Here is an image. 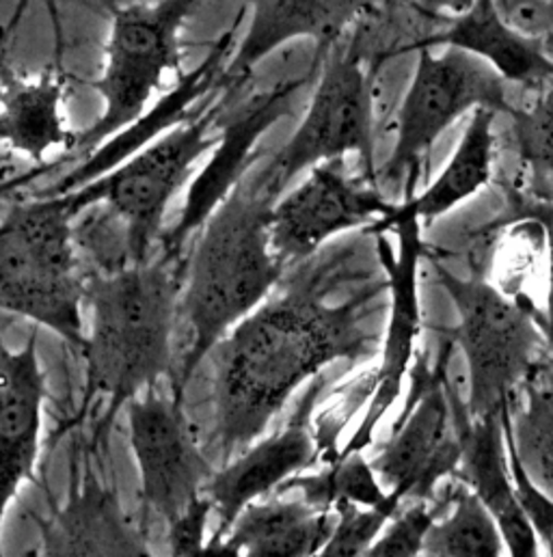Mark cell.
I'll return each instance as SVG.
<instances>
[{"instance_id":"cell-1","label":"cell","mask_w":553,"mask_h":557,"mask_svg":"<svg viewBox=\"0 0 553 557\" xmlns=\"http://www.w3.org/2000/svg\"><path fill=\"white\" fill-rule=\"evenodd\" d=\"M361 302L329 305L311 281L294 278L217 342L208 355L212 443L223 462L256 443L300 385L335 361L370 352Z\"/></svg>"},{"instance_id":"cell-2","label":"cell","mask_w":553,"mask_h":557,"mask_svg":"<svg viewBox=\"0 0 553 557\" xmlns=\"http://www.w3.org/2000/svg\"><path fill=\"white\" fill-rule=\"evenodd\" d=\"M279 197L262 153L193 238L169 376V392L177 400H184L217 342L265 302L287 271L271 247V214Z\"/></svg>"},{"instance_id":"cell-3","label":"cell","mask_w":553,"mask_h":557,"mask_svg":"<svg viewBox=\"0 0 553 557\" xmlns=\"http://www.w3.org/2000/svg\"><path fill=\"white\" fill-rule=\"evenodd\" d=\"M184 262L186 256L156 247L145 262L113 273H87L91 329L81 350L87 363L85 398L72 425L102 405L91 443L96 449L105 447L128 403L171 376Z\"/></svg>"},{"instance_id":"cell-4","label":"cell","mask_w":553,"mask_h":557,"mask_svg":"<svg viewBox=\"0 0 553 557\" xmlns=\"http://www.w3.org/2000/svg\"><path fill=\"white\" fill-rule=\"evenodd\" d=\"M65 195H35L0 219V311L83 350L85 278Z\"/></svg>"},{"instance_id":"cell-5","label":"cell","mask_w":553,"mask_h":557,"mask_svg":"<svg viewBox=\"0 0 553 557\" xmlns=\"http://www.w3.org/2000/svg\"><path fill=\"white\" fill-rule=\"evenodd\" d=\"M434 277L456 307L458 324L437 329L463 352L469 374L467 409L471 418L502 416L521 394L528 379L545 363L548 337L541 313L528 298H513L474 273L456 277L437 258Z\"/></svg>"},{"instance_id":"cell-6","label":"cell","mask_w":553,"mask_h":557,"mask_svg":"<svg viewBox=\"0 0 553 557\" xmlns=\"http://www.w3.org/2000/svg\"><path fill=\"white\" fill-rule=\"evenodd\" d=\"M204 0H149L111 7V28L105 46V65L96 94L102 115L76 133L70 151L50 160L54 171L83 160L105 140L126 131L147 113L153 94L167 74L182 76V33L193 11Z\"/></svg>"},{"instance_id":"cell-7","label":"cell","mask_w":553,"mask_h":557,"mask_svg":"<svg viewBox=\"0 0 553 557\" xmlns=\"http://www.w3.org/2000/svg\"><path fill=\"white\" fill-rule=\"evenodd\" d=\"M232 98L219 87L186 122L140 147L105 175L65 193L74 216L105 203L128 227L135 264L153 256L162 234L164 214L195 164L221 139V122Z\"/></svg>"},{"instance_id":"cell-8","label":"cell","mask_w":553,"mask_h":557,"mask_svg":"<svg viewBox=\"0 0 553 557\" xmlns=\"http://www.w3.org/2000/svg\"><path fill=\"white\" fill-rule=\"evenodd\" d=\"M506 81L480 57L445 46L417 48L411 85L396 120V143L388 162L379 169L381 182L405 180V199L414 197L415 184L428 166L430 151L456 122L478 109L511 115Z\"/></svg>"},{"instance_id":"cell-9","label":"cell","mask_w":553,"mask_h":557,"mask_svg":"<svg viewBox=\"0 0 553 557\" xmlns=\"http://www.w3.org/2000/svg\"><path fill=\"white\" fill-rule=\"evenodd\" d=\"M359 158V171L379 184L374 164V76L357 50L335 52L322 59L309 107L265 169L283 195L296 175L311 166L346 158Z\"/></svg>"},{"instance_id":"cell-10","label":"cell","mask_w":553,"mask_h":557,"mask_svg":"<svg viewBox=\"0 0 553 557\" xmlns=\"http://www.w3.org/2000/svg\"><path fill=\"white\" fill-rule=\"evenodd\" d=\"M454 350V342L441 335L432 366L426 352H417L405 407L390 438L370 460L388 493L401 504L432 499L460 465V441L447 396Z\"/></svg>"},{"instance_id":"cell-11","label":"cell","mask_w":553,"mask_h":557,"mask_svg":"<svg viewBox=\"0 0 553 557\" xmlns=\"http://www.w3.org/2000/svg\"><path fill=\"white\" fill-rule=\"evenodd\" d=\"M421 227L423 225L417 219L394 214H388L368 227V232L377 238L379 260L388 275L390 320L383 337L381 363L359 385L361 396L368 400L366 413L337 456L370 447L377 425L396 405L403 394L405 379L411 374L421 333V307L417 289L419 260L423 258Z\"/></svg>"},{"instance_id":"cell-12","label":"cell","mask_w":553,"mask_h":557,"mask_svg":"<svg viewBox=\"0 0 553 557\" xmlns=\"http://www.w3.org/2000/svg\"><path fill=\"white\" fill-rule=\"evenodd\" d=\"M126 411L143 515L167 528L204 497L217 467L186 418L184 400L171 392L164 396L151 387L128 403Z\"/></svg>"},{"instance_id":"cell-13","label":"cell","mask_w":553,"mask_h":557,"mask_svg":"<svg viewBox=\"0 0 553 557\" xmlns=\"http://www.w3.org/2000/svg\"><path fill=\"white\" fill-rule=\"evenodd\" d=\"M396 203L388 201L381 184L361 171L355 175L346 158L320 162L307 177L283 193L271 214V247L276 260L290 269L309 260L337 234L372 225L392 214Z\"/></svg>"},{"instance_id":"cell-14","label":"cell","mask_w":553,"mask_h":557,"mask_svg":"<svg viewBox=\"0 0 553 557\" xmlns=\"http://www.w3.org/2000/svg\"><path fill=\"white\" fill-rule=\"evenodd\" d=\"M324 385L327 379L322 372L309 381L283 425L273 430L265 441L256 445L251 443L232 460L214 469L204 488L217 517V528L208 543L219 541L249 504L269 497L285 480L322 460L314 413Z\"/></svg>"},{"instance_id":"cell-15","label":"cell","mask_w":553,"mask_h":557,"mask_svg":"<svg viewBox=\"0 0 553 557\" xmlns=\"http://www.w3.org/2000/svg\"><path fill=\"white\" fill-rule=\"evenodd\" d=\"M316 76L309 70L303 78H292L275 85L247 100L234 115H225L221 122V139L214 145L210 160L195 177L188 188L184 210L177 223L167 230L158 243L160 249L186 256L188 240L201 230L214 208L228 197V193L238 184V180L249 171V166L262 156L256 151L262 139L283 117L294 113L292 104L296 94Z\"/></svg>"},{"instance_id":"cell-16","label":"cell","mask_w":553,"mask_h":557,"mask_svg":"<svg viewBox=\"0 0 553 557\" xmlns=\"http://www.w3.org/2000/svg\"><path fill=\"white\" fill-rule=\"evenodd\" d=\"M91 445L83 465L72 458L70 495L39 521V556L137 557L151 556L147 528L137 525L124 510L115 484L98 475Z\"/></svg>"},{"instance_id":"cell-17","label":"cell","mask_w":553,"mask_h":557,"mask_svg":"<svg viewBox=\"0 0 553 557\" xmlns=\"http://www.w3.org/2000/svg\"><path fill=\"white\" fill-rule=\"evenodd\" d=\"M249 26L234 46L221 87L234 98L279 48L296 41H314L311 72L318 74L322 59L337 46L344 33L368 17L381 0H247Z\"/></svg>"},{"instance_id":"cell-18","label":"cell","mask_w":553,"mask_h":557,"mask_svg":"<svg viewBox=\"0 0 553 557\" xmlns=\"http://www.w3.org/2000/svg\"><path fill=\"white\" fill-rule=\"evenodd\" d=\"M447 396L460 441V465L452 478L465 482L495 517L508 556H539V536L532 530L517 495L502 416L471 418L452 376L447 381Z\"/></svg>"},{"instance_id":"cell-19","label":"cell","mask_w":553,"mask_h":557,"mask_svg":"<svg viewBox=\"0 0 553 557\" xmlns=\"http://www.w3.org/2000/svg\"><path fill=\"white\" fill-rule=\"evenodd\" d=\"M245 15H247V9H241L234 26H230L225 33H221L212 41L204 61L195 70L184 72L177 78V85L169 94H164L162 100L156 102L138 122L128 126L126 131L118 133L115 137L105 140L89 156H85L76 169L67 171L57 184H52L46 190H39L37 195L72 193V190L85 186L87 182L105 175L107 171L115 169L120 162H124L126 158L137 153L140 147L158 139L173 126L191 120L199 111L197 104L208 100L221 87V74H223V67L236 46V35L243 26Z\"/></svg>"},{"instance_id":"cell-20","label":"cell","mask_w":553,"mask_h":557,"mask_svg":"<svg viewBox=\"0 0 553 557\" xmlns=\"http://www.w3.org/2000/svg\"><path fill=\"white\" fill-rule=\"evenodd\" d=\"M35 324L20 350L0 342V556L2 521L24 482H35L39 458L46 372L37 355Z\"/></svg>"},{"instance_id":"cell-21","label":"cell","mask_w":553,"mask_h":557,"mask_svg":"<svg viewBox=\"0 0 553 557\" xmlns=\"http://www.w3.org/2000/svg\"><path fill=\"white\" fill-rule=\"evenodd\" d=\"M445 46L480 57L506 83L539 89L553 81V59L545 52L543 39L515 28L497 0H474L465 11L452 15L443 30L409 44L401 52Z\"/></svg>"},{"instance_id":"cell-22","label":"cell","mask_w":553,"mask_h":557,"mask_svg":"<svg viewBox=\"0 0 553 557\" xmlns=\"http://www.w3.org/2000/svg\"><path fill=\"white\" fill-rule=\"evenodd\" d=\"M335 525V512L314 508L296 493H271L249 504L206 556H320Z\"/></svg>"},{"instance_id":"cell-23","label":"cell","mask_w":553,"mask_h":557,"mask_svg":"<svg viewBox=\"0 0 553 557\" xmlns=\"http://www.w3.org/2000/svg\"><path fill=\"white\" fill-rule=\"evenodd\" d=\"M65 96L67 76L59 65L33 81L0 65V145L33 164L48 162L52 149L70 151L76 133L67 128Z\"/></svg>"},{"instance_id":"cell-24","label":"cell","mask_w":553,"mask_h":557,"mask_svg":"<svg viewBox=\"0 0 553 557\" xmlns=\"http://www.w3.org/2000/svg\"><path fill=\"white\" fill-rule=\"evenodd\" d=\"M495 117L497 113L491 109H478L471 113V120L445 169L419 195L396 203L392 214L417 219L421 225H426L452 212L463 201L489 186L495 160Z\"/></svg>"},{"instance_id":"cell-25","label":"cell","mask_w":553,"mask_h":557,"mask_svg":"<svg viewBox=\"0 0 553 557\" xmlns=\"http://www.w3.org/2000/svg\"><path fill=\"white\" fill-rule=\"evenodd\" d=\"M432 499L439 506V517L426 534L421 556L497 557L508 554L495 517L465 482L447 478Z\"/></svg>"},{"instance_id":"cell-26","label":"cell","mask_w":553,"mask_h":557,"mask_svg":"<svg viewBox=\"0 0 553 557\" xmlns=\"http://www.w3.org/2000/svg\"><path fill=\"white\" fill-rule=\"evenodd\" d=\"M508 449L528 478L553 497V372L543 363L502 411Z\"/></svg>"},{"instance_id":"cell-27","label":"cell","mask_w":553,"mask_h":557,"mask_svg":"<svg viewBox=\"0 0 553 557\" xmlns=\"http://www.w3.org/2000/svg\"><path fill=\"white\" fill-rule=\"evenodd\" d=\"M275 493H296L324 512H333L335 506L346 502L374 508L390 499L388 488H383V482L372 462L364 458V451L337 456L324 462V469L318 473L292 475Z\"/></svg>"},{"instance_id":"cell-28","label":"cell","mask_w":553,"mask_h":557,"mask_svg":"<svg viewBox=\"0 0 553 557\" xmlns=\"http://www.w3.org/2000/svg\"><path fill=\"white\" fill-rule=\"evenodd\" d=\"M517 151L526 169L530 197L553 201V81L539 87V96L526 109L511 113Z\"/></svg>"},{"instance_id":"cell-29","label":"cell","mask_w":553,"mask_h":557,"mask_svg":"<svg viewBox=\"0 0 553 557\" xmlns=\"http://www.w3.org/2000/svg\"><path fill=\"white\" fill-rule=\"evenodd\" d=\"M401 502L390 495V499L381 506L368 508L357 504H340L335 506V525L333 532L322 547L320 556L355 557L366 556L370 547L381 536L383 528L390 519L401 510Z\"/></svg>"},{"instance_id":"cell-30","label":"cell","mask_w":553,"mask_h":557,"mask_svg":"<svg viewBox=\"0 0 553 557\" xmlns=\"http://www.w3.org/2000/svg\"><path fill=\"white\" fill-rule=\"evenodd\" d=\"M439 517V506L434 499H417L401 506V510L383 528L377 543L366 554L368 557H415L421 556L426 534L434 519Z\"/></svg>"},{"instance_id":"cell-31","label":"cell","mask_w":553,"mask_h":557,"mask_svg":"<svg viewBox=\"0 0 553 557\" xmlns=\"http://www.w3.org/2000/svg\"><path fill=\"white\" fill-rule=\"evenodd\" d=\"M508 458H511V469H513V478H515V486H517L521 508H524L532 530L539 536L541 549H545L548 556L553 557V497H550L545 491H541L528 478V473L524 471V467L519 465L517 456L511 449H508Z\"/></svg>"},{"instance_id":"cell-32","label":"cell","mask_w":553,"mask_h":557,"mask_svg":"<svg viewBox=\"0 0 553 557\" xmlns=\"http://www.w3.org/2000/svg\"><path fill=\"white\" fill-rule=\"evenodd\" d=\"M513 221L517 219H530L541 225L548 247V307L545 313H541V326L548 337V344L553 352V201L530 197L517 188H513Z\"/></svg>"},{"instance_id":"cell-33","label":"cell","mask_w":553,"mask_h":557,"mask_svg":"<svg viewBox=\"0 0 553 557\" xmlns=\"http://www.w3.org/2000/svg\"><path fill=\"white\" fill-rule=\"evenodd\" d=\"M212 504L204 495L180 519L167 525V549L171 556H206V528L212 517Z\"/></svg>"},{"instance_id":"cell-34","label":"cell","mask_w":553,"mask_h":557,"mask_svg":"<svg viewBox=\"0 0 553 557\" xmlns=\"http://www.w3.org/2000/svg\"><path fill=\"white\" fill-rule=\"evenodd\" d=\"M50 24H52V39H54V65L63 67V52H65V30H63V17H61V9L57 0H41ZM33 0H15V7L7 20V24L0 28V48L11 39V35L17 30V26L22 24V20L26 17L28 9H30Z\"/></svg>"},{"instance_id":"cell-35","label":"cell","mask_w":553,"mask_h":557,"mask_svg":"<svg viewBox=\"0 0 553 557\" xmlns=\"http://www.w3.org/2000/svg\"><path fill=\"white\" fill-rule=\"evenodd\" d=\"M50 169H48V162L44 164H35L30 169H24V171H17V173H9L7 169H0V201L26 186H30L33 182L41 180L44 175H48Z\"/></svg>"},{"instance_id":"cell-36","label":"cell","mask_w":553,"mask_h":557,"mask_svg":"<svg viewBox=\"0 0 553 557\" xmlns=\"http://www.w3.org/2000/svg\"><path fill=\"white\" fill-rule=\"evenodd\" d=\"M474 0H409L415 9L432 15H456L465 11Z\"/></svg>"},{"instance_id":"cell-37","label":"cell","mask_w":553,"mask_h":557,"mask_svg":"<svg viewBox=\"0 0 553 557\" xmlns=\"http://www.w3.org/2000/svg\"><path fill=\"white\" fill-rule=\"evenodd\" d=\"M550 15H552V30H553V0H550Z\"/></svg>"}]
</instances>
